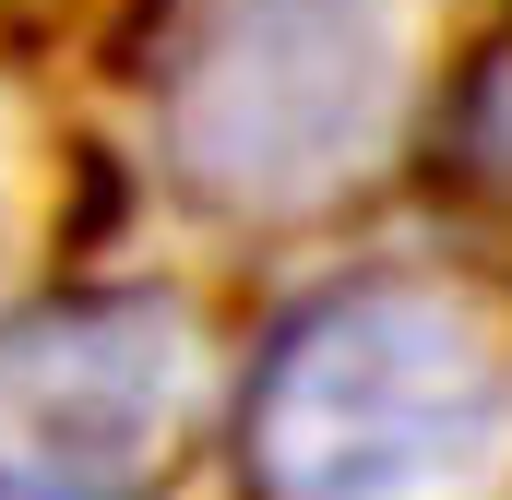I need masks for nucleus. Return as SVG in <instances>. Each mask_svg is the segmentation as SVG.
Instances as JSON below:
<instances>
[{
    "label": "nucleus",
    "mask_w": 512,
    "mask_h": 500,
    "mask_svg": "<svg viewBox=\"0 0 512 500\" xmlns=\"http://www.w3.org/2000/svg\"><path fill=\"white\" fill-rule=\"evenodd\" d=\"M429 203L489 250V262H512V24L465 60V84L441 96V131H429Z\"/></svg>",
    "instance_id": "nucleus-4"
},
{
    "label": "nucleus",
    "mask_w": 512,
    "mask_h": 500,
    "mask_svg": "<svg viewBox=\"0 0 512 500\" xmlns=\"http://www.w3.org/2000/svg\"><path fill=\"white\" fill-rule=\"evenodd\" d=\"M405 48L382 0H215L167 72V167L203 215H310L393 131Z\"/></svg>",
    "instance_id": "nucleus-2"
},
{
    "label": "nucleus",
    "mask_w": 512,
    "mask_h": 500,
    "mask_svg": "<svg viewBox=\"0 0 512 500\" xmlns=\"http://www.w3.org/2000/svg\"><path fill=\"white\" fill-rule=\"evenodd\" d=\"M203 334L167 286H84L0 322V500H131L191 429Z\"/></svg>",
    "instance_id": "nucleus-3"
},
{
    "label": "nucleus",
    "mask_w": 512,
    "mask_h": 500,
    "mask_svg": "<svg viewBox=\"0 0 512 500\" xmlns=\"http://www.w3.org/2000/svg\"><path fill=\"white\" fill-rule=\"evenodd\" d=\"M239 500H489L512 477V322L453 274H334L227 405Z\"/></svg>",
    "instance_id": "nucleus-1"
}]
</instances>
